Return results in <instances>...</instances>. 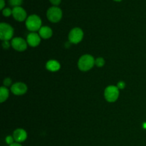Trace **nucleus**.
Listing matches in <instances>:
<instances>
[{
  "label": "nucleus",
  "instance_id": "obj_1",
  "mask_svg": "<svg viewBox=\"0 0 146 146\" xmlns=\"http://www.w3.org/2000/svg\"><path fill=\"white\" fill-rule=\"evenodd\" d=\"M95 64V60L91 55L85 54L79 58L78 62V67L81 71H87L91 69Z\"/></svg>",
  "mask_w": 146,
  "mask_h": 146
},
{
  "label": "nucleus",
  "instance_id": "obj_2",
  "mask_svg": "<svg viewBox=\"0 0 146 146\" xmlns=\"http://www.w3.org/2000/svg\"><path fill=\"white\" fill-rule=\"evenodd\" d=\"M26 27L31 31H39L41 28V19L35 14L29 16L26 20Z\"/></svg>",
  "mask_w": 146,
  "mask_h": 146
},
{
  "label": "nucleus",
  "instance_id": "obj_3",
  "mask_svg": "<svg viewBox=\"0 0 146 146\" xmlns=\"http://www.w3.org/2000/svg\"><path fill=\"white\" fill-rule=\"evenodd\" d=\"M104 96L108 102H115L119 96V89L117 86H109L105 89Z\"/></svg>",
  "mask_w": 146,
  "mask_h": 146
},
{
  "label": "nucleus",
  "instance_id": "obj_4",
  "mask_svg": "<svg viewBox=\"0 0 146 146\" xmlns=\"http://www.w3.org/2000/svg\"><path fill=\"white\" fill-rule=\"evenodd\" d=\"M14 34L12 27L6 23L0 24V38L2 41H9L11 39Z\"/></svg>",
  "mask_w": 146,
  "mask_h": 146
},
{
  "label": "nucleus",
  "instance_id": "obj_5",
  "mask_svg": "<svg viewBox=\"0 0 146 146\" xmlns=\"http://www.w3.org/2000/svg\"><path fill=\"white\" fill-rule=\"evenodd\" d=\"M48 19L53 23H57L62 18V11L57 7H50L46 12Z\"/></svg>",
  "mask_w": 146,
  "mask_h": 146
},
{
  "label": "nucleus",
  "instance_id": "obj_6",
  "mask_svg": "<svg viewBox=\"0 0 146 146\" xmlns=\"http://www.w3.org/2000/svg\"><path fill=\"white\" fill-rule=\"evenodd\" d=\"M83 37H84V32L81 29L78 27L71 29L68 34L69 41L74 44H78L83 39Z\"/></svg>",
  "mask_w": 146,
  "mask_h": 146
},
{
  "label": "nucleus",
  "instance_id": "obj_7",
  "mask_svg": "<svg viewBox=\"0 0 146 146\" xmlns=\"http://www.w3.org/2000/svg\"><path fill=\"white\" fill-rule=\"evenodd\" d=\"M11 46L18 51H24L27 48V42L21 37H16L11 40Z\"/></svg>",
  "mask_w": 146,
  "mask_h": 146
},
{
  "label": "nucleus",
  "instance_id": "obj_8",
  "mask_svg": "<svg viewBox=\"0 0 146 146\" xmlns=\"http://www.w3.org/2000/svg\"><path fill=\"white\" fill-rule=\"evenodd\" d=\"M11 91L14 95L21 96L27 91V86L25 84L21 82L15 83L11 87Z\"/></svg>",
  "mask_w": 146,
  "mask_h": 146
},
{
  "label": "nucleus",
  "instance_id": "obj_9",
  "mask_svg": "<svg viewBox=\"0 0 146 146\" xmlns=\"http://www.w3.org/2000/svg\"><path fill=\"white\" fill-rule=\"evenodd\" d=\"M12 15L14 18L18 21H23L27 18V12L21 7H14L12 9Z\"/></svg>",
  "mask_w": 146,
  "mask_h": 146
},
{
  "label": "nucleus",
  "instance_id": "obj_10",
  "mask_svg": "<svg viewBox=\"0 0 146 146\" xmlns=\"http://www.w3.org/2000/svg\"><path fill=\"white\" fill-rule=\"evenodd\" d=\"M39 34L36 33H30L28 34L27 38V42L29 46L32 47H36L41 42V38Z\"/></svg>",
  "mask_w": 146,
  "mask_h": 146
},
{
  "label": "nucleus",
  "instance_id": "obj_11",
  "mask_svg": "<svg viewBox=\"0 0 146 146\" xmlns=\"http://www.w3.org/2000/svg\"><path fill=\"white\" fill-rule=\"evenodd\" d=\"M13 138H14V141L17 143L24 142V141L27 139V133L24 129L18 128V129H16L15 131H14Z\"/></svg>",
  "mask_w": 146,
  "mask_h": 146
},
{
  "label": "nucleus",
  "instance_id": "obj_12",
  "mask_svg": "<svg viewBox=\"0 0 146 146\" xmlns=\"http://www.w3.org/2000/svg\"><path fill=\"white\" fill-rule=\"evenodd\" d=\"M39 36L41 38L44 39L49 38L52 36L53 31L51 29L48 27H41V28L39 29Z\"/></svg>",
  "mask_w": 146,
  "mask_h": 146
},
{
  "label": "nucleus",
  "instance_id": "obj_13",
  "mask_svg": "<svg viewBox=\"0 0 146 146\" xmlns=\"http://www.w3.org/2000/svg\"><path fill=\"white\" fill-rule=\"evenodd\" d=\"M60 65L59 63L56 60H50L46 64V68L50 71H57L60 69Z\"/></svg>",
  "mask_w": 146,
  "mask_h": 146
},
{
  "label": "nucleus",
  "instance_id": "obj_14",
  "mask_svg": "<svg viewBox=\"0 0 146 146\" xmlns=\"http://www.w3.org/2000/svg\"><path fill=\"white\" fill-rule=\"evenodd\" d=\"M9 95V90L6 87L2 86L0 88V101L1 103L4 102L8 98Z\"/></svg>",
  "mask_w": 146,
  "mask_h": 146
},
{
  "label": "nucleus",
  "instance_id": "obj_15",
  "mask_svg": "<svg viewBox=\"0 0 146 146\" xmlns=\"http://www.w3.org/2000/svg\"><path fill=\"white\" fill-rule=\"evenodd\" d=\"M95 64L98 67H102L105 64V61H104V59L103 58L99 57V58H97L95 60Z\"/></svg>",
  "mask_w": 146,
  "mask_h": 146
},
{
  "label": "nucleus",
  "instance_id": "obj_16",
  "mask_svg": "<svg viewBox=\"0 0 146 146\" xmlns=\"http://www.w3.org/2000/svg\"><path fill=\"white\" fill-rule=\"evenodd\" d=\"M9 4L13 7H19L21 4H22V0H9Z\"/></svg>",
  "mask_w": 146,
  "mask_h": 146
},
{
  "label": "nucleus",
  "instance_id": "obj_17",
  "mask_svg": "<svg viewBox=\"0 0 146 146\" xmlns=\"http://www.w3.org/2000/svg\"><path fill=\"white\" fill-rule=\"evenodd\" d=\"M2 14L4 17H8L11 14H12V10L9 8H5L2 10Z\"/></svg>",
  "mask_w": 146,
  "mask_h": 146
},
{
  "label": "nucleus",
  "instance_id": "obj_18",
  "mask_svg": "<svg viewBox=\"0 0 146 146\" xmlns=\"http://www.w3.org/2000/svg\"><path fill=\"white\" fill-rule=\"evenodd\" d=\"M14 138H12L11 136H10V135H8V136L6 138V142H7V144H9V145H11V144L14 143Z\"/></svg>",
  "mask_w": 146,
  "mask_h": 146
},
{
  "label": "nucleus",
  "instance_id": "obj_19",
  "mask_svg": "<svg viewBox=\"0 0 146 146\" xmlns=\"http://www.w3.org/2000/svg\"><path fill=\"white\" fill-rule=\"evenodd\" d=\"M11 84V80L10 78H6L4 80V85L5 86H9Z\"/></svg>",
  "mask_w": 146,
  "mask_h": 146
},
{
  "label": "nucleus",
  "instance_id": "obj_20",
  "mask_svg": "<svg viewBox=\"0 0 146 146\" xmlns=\"http://www.w3.org/2000/svg\"><path fill=\"white\" fill-rule=\"evenodd\" d=\"M117 87L118 88V89H123L125 87V84L123 82V81H120V82L118 83V86Z\"/></svg>",
  "mask_w": 146,
  "mask_h": 146
},
{
  "label": "nucleus",
  "instance_id": "obj_21",
  "mask_svg": "<svg viewBox=\"0 0 146 146\" xmlns=\"http://www.w3.org/2000/svg\"><path fill=\"white\" fill-rule=\"evenodd\" d=\"M49 1H50V2L53 4V5L58 6L60 4L61 0H49Z\"/></svg>",
  "mask_w": 146,
  "mask_h": 146
},
{
  "label": "nucleus",
  "instance_id": "obj_22",
  "mask_svg": "<svg viewBox=\"0 0 146 146\" xmlns=\"http://www.w3.org/2000/svg\"><path fill=\"white\" fill-rule=\"evenodd\" d=\"M2 46H3V47H4V48H6V49L9 48V46H10L9 43L8 41H4V42H3Z\"/></svg>",
  "mask_w": 146,
  "mask_h": 146
},
{
  "label": "nucleus",
  "instance_id": "obj_23",
  "mask_svg": "<svg viewBox=\"0 0 146 146\" xmlns=\"http://www.w3.org/2000/svg\"><path fill=\"white\" fill-rule=\"evenodd\" d=\"M0 3H1V6H0V9L3 10V9H4V5H5V3H4V0H0Z\"/></svg>",
  "mask_w": 146,
  "mask_h": 146
},
{
  "label": "nucleus",
  "instance_id": "obj_24",
  "mask_svg": "<svg viewBox=\"0 0 146 146\" xmlns=\"http://www.w3.org/2000/svg\"><path fill=\"white\" fill-rule=\"evenodd\" d=\"M9 146H22V145H20V144L18 143H14L11 144V145H10Z\"/></svg>",
  "mask_w": 146,
  "mask_h": 146
},
{
  "label": "nucleus",
  "instance_id": "obj_25",
  "mask_svg": "<svg viewBox=\"0 0 146 146\" xmlns=\"http://www.w3.org/2000/svg\"><path fill=\"white\" fill-rule=\"evenodd\" d=\"M114 1H122V0H114Z\"/></svg>",
  "mask_w": 146,
  "mask_h": 146
}]
</instances>
